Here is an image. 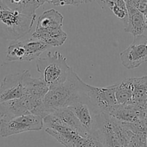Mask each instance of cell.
<instances>
[{
  "label": "cell",
  "instance_id": "6da1fadb",
  "mask_svg": "<svg viewBox=\"0 0 147 147\" xmlns=\"http://www.w3.org/2000/svg\"><path fill=\"white\" fill-rule=\"evenodd\" d=\"M87 84L71 69L66 82L49 89L43 100L44 118L52 113L69 107L78 102H87Z\"/></svg>",
  "mask_w": 147,
  "mask_h": 147
},
{
  "label": "cell",
  "instance_id": "7a4b0ae2",
  "mask_svg": "<svg viewBox=\"0 0 147 147\" xmlns=\"http://www.w3.org/2000/svg\"><path fill=\"white\" fill-rule=\"evenodd\" d=\"M133 134L126 124L108 114L97 115L94 136L101 142L102 147H128Z\"/></svg>",
  "mask_w": 147,
  "mask_h": 147
},
{
  "label": "cell",
  "instance_id": "3957f363",
  "mask_svg": "<svg viewBox=\"0 0 147 147\" xmlns=\"http://www.w3.org/2000/svg\"><path fill=\"white\" fill-rule=\"evenodd\" d=\"M36 15L30 16L8 7L0 0V37L5 40H17L32 30Z\"/></svg>",
  "mask_w": 147,
  "mask_h": 147
},
{
  "label": "cell",
  "instance_id": "277c9868",
  "mask_svg": "<svg viewBox=\"0 0 147 147\" xmlns=\"http://www.w3.org/2000/svg\"><path fill=\"white\" fill-rule=\"evenodd\" d=\"M46 131L65 147H102L101 142L90 134H82L49 115L44 120Z\"/></svg>",
  "mask_w": 147,
  "mask_h": 147
},
{
  "label": "cell",
  "instance_id": "5b68a950",
  "mask_svg": "<svg viewBox=\"0 0 147 147\" xmlns=\"http://www.w3.org/2000/svg\"><path fill=\"white\" fill-rule=\"evenodd\" d=\"M63 16L54 9L43 12L37 21L32 38L44 42L50 47L61 46L67 39V34L63 30Z\"/></svg>",
  "mask_w": 147,
  "mask_h": 147
},
{
  "label": "cell",
  "instance_id": "8992f818",
  "mask_svg": "<svg viewBox=\"0 0 147 147\" xmlns=\"http://www.w3.org/2000/svg\"><path fill=\"white\" fill-rule=\"evenodd\" d=\"M36 67L49 89L54 88L66 82L71 69L68 65L66 58L58 51L54 53L49 52L46 58L38 59Z\"/></svg>",
  "mask_w": 147,
  "mask_h": 147
},
{
  "label": "cell",
  "instance_id": "52a82bcc",
  "mask_svg": "<svg viewBox=\"0 0 147 147\" xmlns=\"http://www.w3.org/2000/svg\"><path fill=\"white\" fill-rule=\"evenodd\" d=\"M43 125V118L35 114L2 118L0 120V136L8 137L28 131H40Z\"/></svg>",
  "mask_w": 147,
  "mask_h": 147
},
{
  "label": "cell",
  "instance_id": "ba28073f",
  "mask_svg": "<svg viewBox=\"0 0 147 147\" xmlns=\"http://www.w3.org/2000/svg\"><path fill=\"white\" fill-rule=\"evenodd\" d=\"M43 100L30 95H24L20 98L0 102V116L12 118L20 115L35 114L43 118Z\"/></svg>",
  "mask_w": 147,
  "mask_h": 147
},
{
  "label": "cell",
  "instance_id": "9c48e42d",
  "mask_svg": "<svg viewBox=\"0 0 147 147\" xmlns=\"http://www.w3.org/2000/svg\"><path fill=\"white\" fill-rule=\"evenodd\" d=\"M117 84L97 87L87 84V101L97 114L110 115L118 105L115 97Z\"/></svg>",
  "mask_w": 147,
  "mask_h": 147
},
{
  "label": "cell",
  "instance_id": "30bf717a",
  "mask_svg": "<svg viewBox=\"0 0 147 147\" xmlns=\"http://www.w3.org/2000/svg\"><path fill=\"white\" fill-rule=\"evenodd\" d=\"M123 66L128 69H136L147 62V35L134 36L131 44L120 53Z\"/></svg>",
  "mask_w": 147,
  "mask_h": 147
},
{
  "label": "cell",
  "instance_id": "8fae6325",
  "mask_svg": "<svg viewBox=\"0 0 147 147\" xmlns=\"http://www.w3.org/2000/svg\"><path fill=\"white\" fill-rule=\"evenodd\" d=\"M30 74L29 70H24L5 76L0 86V102L20 98L25 95V83Z\"/></svg>",
  "mask_w": 147,
  "mask_h": 147
},
{
  "label": "cell",
  "instance_id": "7c38bea8",
  "mask_svg": "<svg viewBox=\"0 0 147 147\" xmlns=\"http://www.w3.org/2000/svg\"><path fill=\"white\" fill-rule=\"evenodd\" d=\"M77 118L82 126L94 136L97 123V115L87 102H78L69 107Z\"/></svg>",
  "mask_w": 147,
  "mask_h": 147
},
{
  "label": "cell",
  "instance_id": "4fadbf2b",
  "mask_svg": "<svg viewBox=\"0 0 147 147\" xmlns=\"http://www.w3.org/2000/svg\"><path fill=\"white\" fill-rule=\"evenodd\" d=\"M125 2L128 11V22L124 30L134 36L142 35L147 29L144 15L132 3L125 0Z\"/></svg>",
  "mask_w": 147,
  "mask_h": 147
},
{
  "label": "cell",
  "instance_id": "5bb4252c",
  "mask_svg": "<svg viewBox=\"0 0 147 147\" xmlns=\"http://www.w3.org/2000/svg\"><path fill=\"white\" fill-rule=\"evenodd\" d=\"M49 90V86L40 78H32L30 74L25 83V95H30L39 100H43L45 95Z\"/></svg>",
  "mask_w": 147,
  "mask_h": 147
},
{
  "label": "cell",
  "instance_id": "9a60e30c",
  "mask_svg": "<svg viewBox=\"0 0 147 147\" xmlns=\"http://www.w3.org/2000/svg\"><path fill=\"white\" fill-rule=\"evenodd\" d=\"M25 49L24 61H31L38 59L44 51L50 48L44 42L35 38H30L22 41Z\"/></svg>",
  "mask_w": 147,
  "mask_h": 147
},
{
  "label": "cell",
  "instance_id": "2e32d148",
  "mask_svg": "<svg viewBox=\"0 0 147 147\" xmlns=\"http://www.w3.org/2000/svg\"><path fill=\"white\" fill-rule=\"evenodd\" d=\"M133 94H134L133 78L125 79L121 83L117 84L116 90H115V97L118 105L132 104Z\"/></svg>",
  "mask_w": 147,
  "mask_h": 147
},
{
  "label": "cell",
  "instance_id": "e0dca14e",
  "mask_svg": "<svg viewBox=\"0 0 147 147\" xmlns=\"http://www.w3.org/2000/svg\"><path fill=\"white\" fill-rule=\"evenodd\" d=\"M8 7L25 15H36L35 10L39 7L36 0H2Z\"/></svg>",
  "mask_w": 147,
  "mask_h": 147
},
{
  "label": "cell",
  "instance_id": "ac0fdd59",
  "mask_svg": "<svg viewBox=\"0 0 147 147\" xmlns=\"http://www.w3.org/2000/svg\"><path fill=\"white\" fill-rule=\"evenodd\" d=\"M36 2L41 6L43 4L48 2L49 4L55 5V6H65V5H73L72 0H36Z\"/></svg>",
  "mask_w": 147,
  "mask_h": 147
},
{
  "label": "cell",
  "instance_id": "d6986e66",
  "mask_svg": "<svg viewBox=\"0 0 147 147\" xmlns=\"http://www.w3.org/2000/svg\"><path fill=\"white\" fill-rule=\"evenodd\" d=\"M144 18H145L146 24V26H147V10L146 11V12H145V13H144Z\"/></svg>",
  "mask_w": 147,
  "mask_h": 147
},
{
  "label": "cell",
  "instance_id": "ffe728a7",
  "mask_svg": "<svg viewBox=\"0 0 147 147\" xmlns=\"http://www.w3.org/2000/svg\"><path fill=\"white\" fill-rule=\"evenodd\" d=\"M145 110H146V112L147 113V102H146V105L145 107Z\"/></svg>",
  "mask_w": 147,
  "mask_h": 147
}]
</instances>
